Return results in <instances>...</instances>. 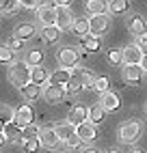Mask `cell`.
<instances>
[{
  "instance_id": "6da1fadb",
  "label": "cell",
  "mask_w": 147,
  "mask_h": 153,
  "mask_svg": "<svg viewBox=\"0 0 147 153\" xmlns=\"http://www.w3.org/2000/svg\"><path fill=\"white\" fill-rule=\"evenodd\" d=\"M11 80L22 88L28 82H33V67H30L26 60H17V63L11 65Z\"/></svg>"
},
{
  "instance_id": "7a4b0ae2",
  "label": "cell",
  "mask_w": 147,
  "mask_h": 153,
  "mask_svg": "<svg viewBox=\"0 0 147 153\" xmlns=\"http://www.w3.org/2000/svg\"><path fill=\"white\" fill-rule=\"evenodd\" d=\"M141 138V123L139 121H125L119 129V140L121 145H134Z\"/></svg>"
},
{
  "instance_id": "3957f363",
  "label": "cell",
  "mask_w": 147,
  "mask_h": 153,
  "mask_svg": "<svg viewBox=\"0 0 147 153\" xmlns=\"http://www.w3.org/2000/svg\"><path fill=\"white\" fill-rule=\"evenodd\" d=\"M37 17L44 26H56V4H46L41 2L37 7Z\"/></svg>"
},
{
  "instance_id": "277c9868",
  "label": "cell",
  "mask_w": 147,
  "mask_h": 153,
  "mask_svg": "<svg viewBox=\"0 0 147 153\" xmlns=\"http://www.w3.org/2000/svg\"><path fill=\"white\" fill-rule=\"evenodd\" d=\"M56 58H58V65L65 67V69H71L78 65L80 60V52H76L74 48H63L61 52H56Z\"/></svg>"
},
{
  "instance_id": "5b68a950",
  "label": "cell",
  "mask_w": 147,
  "mask_h": 153,
  "mask_svg": "<svg viewBox=\"0 0 147 153\" xmlns=\"http://www.w3.org/2000/svg\"><path fill=\"white\" fill-rule=\"evenodd\" d=\"M76 134L80 136L82 142H93L98 138V129H95V123L93 121H85V123L76 125Z\"/></svg>"
},
{
  "instance_id": "8992f818",
  "label": "cell",
  "mask_w": 147,
  "mask_h": 153,
  "mask_svg": "<svg viewBox=\"0 0 147 153\" xmlns=\"http://www.w3.org/2000/svg\"><path fill=\"white\" fill-rule=\"evenodd\" d=\"M65 86H61V84H48V86H44V97H46V101L48 104H58V101L65 97Z\"/></svg>"
},
{
  "instance_id": "52a82bcc",
  "label": "cell",
  "mask_w": 147,
  "mask_h": 153,
  "mask_svg": "<svg viewBox=\"0 0 147 153\" xmlns=\"http://www.w3.org/2000/svg\"><path fill=\"white\" fill-rule=\"evenodd\" d=\"M143 74H145V69L141 65H125L123 67V82H128V84H141Z\"/></svg>"
},
{
  "instance_id": "ba28073f",
  "label": "cell",
  "mask_w": 147,
  "mask_h": 153,
  "mask_svg": "<svg viewBox=\"0 0 147 153\" xmlns=\"http://www.w3.org/2000/svg\"><path fill=\"white\" fill-rule=\"evenodd\" d=\"M41 147H46V149H50V151H54L58 145H61V138H58V134H56V129H52V127H46V129H41Z\"/></svg>"
},
{
  "instance_id": "9c48e42d",
  "label": "cell",
  "mask_w": 147,
  "mask_h": 153,
  "mask_svg": "<svg viewBox=\"0 0 147 153\" xmlns=\"http://www.w3.org/2000/svg\"><path fill=\"white\" fill-rule=\"evenodd\" d=\"M143 56H145V52H143L139 45L123 48V63L125 65H141L143 63Z\"/></svg>"
},
{
  "instance_id": "30bf717a",
  "label": "cell",
  "mask_w": 147,
  "mask_h": 153,
  "mask_svg": "<svg viewBox=\"0 0 147 153\" xmlns=\"http://www.w3.org/2000/svg\"><path fill=\"white\" fill-rule=\"evenodd\" d=\"M2 131L9 136V142H20V140L24 142V127L20 125V123H15V121L4 123V125H2Z\"/></svg>"
},
{
  "instance_id": "8fae6325",
  "label": "cell",
  "mask_w": 147,
  "mask_h": 153,
  "mask_svg": "<svg viewBox=\"0 0 147 153\" xmlns=\"http://www.w3.org/2000/svg\"><path fill=\"white\" fill-rule=\"evenodd\" d=\"M71 24H74V17H71L69 7L67 4H58L56 7V26L61 30H65V28H71Z\"/></svg>"
},
{
  "instance_id": "7c38bea8",
  "label": "cell",
  "mask_w": 147,
  "mask_h": 153,
  "mask_svg": "<svg viewBox=\"0 0 147 153\" xmlns=\"http://www.w3.org/2000/svg\"><path fill=\"white\" fill-rule=\"evenodd\" d=\"M35 121V110L30 108L28 104H24V106H20L17 110H15V123H20L22 127H26V125H30Z\"/></svg>"
},
{
  "instance_id": "4fadbf2b",
  "label": "cell",
  "mask_w": 147,
  "mask_h": 153,
  "mask_svg": "<svg viewBox=\"0 0 147 153\" xmlns=\"http://www.w3.org/2000/svg\"><path fill=\"white\" fill-rule=\"evenodd\" d=\"M71 33L76 35V37H89L91 35V19L89 17H78L76 22L71 24Z\"/></svg>"
},
{
  "instance_id": "5bb4252c",
  "label": "cell",
  "mask_w": 147,
  "mask_h": 153,
  "mask_svg": "<svg viewBox=\"0 0 147 153\" xmlns=\"http://www.w3.org/2000/svg\"><path fill=\"white\" fill-rule=\"evenodd\" d=\"M110 17L108 15H93L91 17V35H102L104 30H108Z\"/></svg>"
},
{
  "instance_id": "9a60e30c",
  "label": "cell",
  "mask_w": 147,
  "mask_h": 153,
  "mask_svg": "<svg viewBox=\"0 0 147 153\" xmlns=\"http://www.w3.org/2000/svg\"><path fill=\"white\" fill-rule=\"evenodd\" d=\"M87 11L91 15H108L110 4L106 0H87Z\"/></svg>"
},
{
  "instance_id": "2e32d148",
  "label": "cell",
  "mask_w": 147,
  "mask_h": 153,
  "mask_svg": "<svg viewBox=\"0 0 147 153\" xmlns=\"http://www.w3.org/2000/svg\"><path fill=\"white\" fill-rule=\"evenodd\" d=\"M100 104L106 108V112H115V110H119V95L117 93H112V91H106V93H102V101Z\"/></svg>"
},
{
  "instance_id": "e0dca14e",
  "label": "cell",
  "mask_w": 147,
  "mask_h": 153,
  "mask_svg": "<svg viewBox=\"0 0 147 153\" xmlns=\"http://www.w3.org/2000/svg\"><path fill=\"white\" fill-rule=\"evenodd\" d=\"M87 119H89V108H85V106H74L69 110V117H67V121H71L74 125L85 123Z\"/></svg>"
},
{
  "instance_id": "ac0fdd59",
  "label": "cell",
  "mask_w": 147,
  "mask_h": 153,
  "mask_svg": "<svg viewBox=\"0 0 147 153\" xmlns=\"http://www.w3.org/2000/svg\"><path fill=\"white\" fill-rule=\"evenodd\" d=\"M44 84H37V82H28L26 86H22V95L28 99V101H37L41 95H44Z\"/></svg>"
},
{
  "instance_id": "d6986e66",
  "label": "cell",
  "mask_w": 147,
  "mask_h": 153,
  "mask_svg": "<svg viewBox=\"0 0 147 153\" xmlns=\"http://www.w3.org/2000/svg\"><path fill=\"white\" fill-rule=\"evenodd\" d=\"M74 78V74L69 69H65V67H61V69H56L54 74L50 76V82L52 84H61V86H67V82Z\"/></svg>"
},
{
  "instance_id": "ffe728a7",
  "label": "cell",
  "mask_w": 147,
  "mask_h": 153,
  "mask_svg": "<svg viewBox=\"0 0 147 153\" xmlns=\"http://www.w3.org/2000/svg\"><path fill=\"white\" fill-rule=\"evenodd\" d=\"M35 35H37V28L33 24H20L15 28V33H13V37L22 39V41H28V39H33Z\"/></svg>"
},
{
  "instance_id": "44dd1931",
  "label": "cell",
  "mask_w": 147,
  "mask_h": 153,
  "mask_svg": "<svg viewBox=\"0 0 147 153\" xmlns=\"http://www.w3.org/2000/svg\"><path fill=\"white\" fill-rule=\"evenodd\" d=\"M128 28H130V33H132V35H136V37L147 35V24H145V19H143V17H139V15H134V17L130 19Z\"/></svg>"
},
{
  "instance_id": "7402d4cb",
  "label": "cell",
  "mask_w": 147,
  "mask_h": 153,
  "mask_svg": "<svg viewBox=\"0 0 147 153\" xmlns=\"http://www.w3.org/2000/svg\"><path fill=\"white\" fill-rule=\"evenodd\" d=\"M56 129V134H58V138L63 140V142H67L74 134H76V125L71 123V121H67V123H61V125H56L54 127Z\"/></svg>"
},
{
  "instance_id": "603a6c76",
  "label": "cell",
  "mask_w": 147,
  "mask_h": 153,
  "mask_svg": "<svg viewBox=\"0 0 147 153\" xmlns=\"http://www.w3.org/2000/svg\"><path fill=\"white\" fill-rule=\"evenodd\" d=\"M61 37V28L58 26H44L41 28V39L46 43H56Z\"/></svg>"
},
{
  "instance_id": "cb8c5ba5",
  "label": "cell",
  "mask_w": 147,
  "mask_h": 153,
  "mask_svg": "<svg viewBox=\"0 0 147 153\" xmlns=\"http://www.w3.org/2000/svg\"><path fill=\"white\" fill-rule=\"evenodd\" d=\"M82 41V50H85V52H98L100 50V37L98 35H89V37H82L80 39Z\"/></svg>"
},
{
  "instance_id": "d4e9b609",
  "label": "cell",
  "mask_w": 147,
  "mask_h": 153,
  "mask_svg": "<svg viewBox=\"0 0 147 153\" xmlns=\"http://www.w3.org/2000/svg\"><path fill=\"white\" fill-rule=\"evenodd\" d=\"M104 117H106V108H104L102 104H100V106H91V108H89V119H91L95 125H100V123H102Z\"/></svg>"
},
{
  "instance_id": "484cf974",
  "label": "cell",
  "mask_w": 147,
  "mask_h": 153,
  "mask_svg": "<svg viewBox=\"0 0 147 153\" xmlns=\"http://www.w3.org/2000/svg\"><path fill=\"white\" fill-rule=\"evenodd\" d=\"M106 60L110 65H115V67H119L121 63H123V50H117V48H110L108 52H106Z\"/></svg>"
},
{
  "instance_id": "4316f807",
  "label": "cell",
  "mask_w": 147,
  "mask_h": 153,
  "mask_svg": "<svg viewBox=\"0 0 147 153\" xmlns=\"http://www.w3.org/2000/svg\"><path fill=\"white\" fill-rule=\"evenodd\" d=\"M76 76L80 78V82L85 84V88H93V82H95V78H93V74L89 69H78Z\"/></svg>"
},
{
  "instance_id": "83f0119b",
  "label": "cell",
  "mask_w": 147,
  "mask_h": 153,
  "mask_svg": "<svg viewBox=\"0 0 147 153\" xmlns=\"http://www.w3.org/2000/svg\"><path fill=\"white\" fill-rule=\"evenodd\" d=\"M48 80H50V76L46 74V69L41 67V65L33 67V82H37V84H46Z\"/></svg>"
},
{
  "instance_id": "f1b7e54d",
  "label": "cell",
  "mask_w": 147,
  "mask_h": 153,
  "mask_svg": "<svg viewBox=\"0 0 147 153\" xmlns=\"http://www.w3.org/2000/svg\"><path fill=\"white\" fill-rule=\"evenodd\" d=\"M26 63H28L30 67L41 65V63H44V52H41V50H30L28 56H26Z\"/></svg>"
},
{
  "instance_id": "f546056e",
  "label": "cell",
  "mask_w": 147,
  "mask_h": 153,
  "mask_svg": "<svg viewBox=\"0 0 147 153\" xmlns=\"http://www.w3.org/2000/svg\"><path fill=\"white\" fill-rule=\"evenodd\" d=\"M130 9V0H110V13H125Z\"/></svg>"
},
{
  "instance_id": "4dcf8cb0",
  "label": "cell",
  "mask_w": 147,
  "mask_h": 153,
  "mask_svg": "<svg viewBox=\"0 0 147 153\" xmlns=\"http://www.w3.org/2000/svg\"><path fill=\"white\" fill-rule=\"evenodd\" d=\"M22 145H24V151L26 153H37L41 149V138H26Z\"/></svg>"
},
{
  "instance_id": "1f68e13d",
  "label": "cell",
  "mask_w": 147,
  "mask_h": 153,
  "mask_svg": "<svg viewBox=\"0 0 147 153\" xmlns=\"http://www.w3.org/2000/svg\"><path fill=\"white\" fill-rule=\"evenodd\" d=\"M108 86H110V80L106 76H100V78H95V82H93V91H98V93H106Z\"/></svg>"
},
{
  "instance_id": "d6a6232c",
  "label": "cell",
  "mask_w": 147,
  "mask_h": 153,
  "mask_svg": "<svg viewBox=\"0 0 147 153\" xmlns=\"http://www.w3.org/2000/svg\"><path fill=\"white\" fill-rule=\"evenodd\" d=\"M82 88H85V84L80 82V78H78V76H74V78L69 80V82H67V86H65L67 93H80Z\"/></svg>"
},
{
  "instance_id": "836d02e7",
  "label": "cell",
  "mask_w": 147,
  "mask_h": 153,
  "mask_svg": "<svg viewBox=\"0 0 147 153\" xmlns=\"http://www.w3.org/2000/svg\"><path fill=\"white\" fill-rule=\"evenodd\" d=\"M17 7H20V0H2L0 2V11L7 15V13H13Z\"/></svg>"
},
{
  "instance_id": "e575fe53",
  "label": "cell",
  "mask_w": 147,
  "mask_h": 153,
  "mask_svg": "<svg viewBox=\"0 0 147 153\" xmlns=\"http://www.w3.org/2000/svg\"><path fill=\"white\" fill-rule=\"evenodd\" d=\"M11 60H13V50L9 45H2L0 48V63L7 65V63H11Z\"/></svg>"
},
{
  "instance_id": "d590c367",
  "label": "cell",
  "mask_w": 147,
  "mask_h": 153,
  "mask_svg": "<svg viewBox=\"0 0 147 153\" xmlns=\"http://www.w3.org/2000/svg\"><path fill=\"white\" fill-rule=\"evenodd\" d=\"M39 136H41V129H39L35 123H30V125L24 127V140H26V138H39Z\"/></svg>"
},
{
  "instance_id": "8d00e7d4",
  "label": "cell",
  "mask_w": 147,
  "mask_h": 153,
  "mask_svg": "<svg viewBox=\"0 0 147 153\" xmlns=\"http://www.w3.org/2000/svg\"><path fill=\"white\" fill-rule=\"evenodd\" d=\"M9 121H15V112L9 106H4L2 108V123H9Z\"/></svg>"
},
{
  "instance_id": "74e56055",
  "label": "cell",
  "mask_w": 147,
  "mask_h": 153,
  "mask_svg": "<svg viewBox=\"0 0 147 153\" xmlns=\"http://www.w3.org/2000/svg\"><path fill=\"white\" fill-rule=\"evenodd\" d=\"M65 145H67L69 149H78V147L82 145V140H80V136H78V134H74V136H71V138L65 142Z\"/></svg>"
},
{
  "instance_id": "f35d334b",
  "label": "cell",
  "mask_w": 147,
  "mask_h": 153,
  "mask_svg": "<svg viewBox=\"0 0 147 153\" xmlns=\"http://www.w3.org/2000/svg\"><path fill=\"white\" fill-rule=\"evenodd\" d=\"M9 48H11V50H20V48H24V41L17 39V37H13L11 41H9Z\"/></svg>"
},
{
  "instance_id": "ab89813d",
  "label": "cell",
  "mask_w": 147,
  "mask_h": 153,
  "mask_svg": "<svg viewBox=\"0 0 147 153\" xmlns=\"http://www.w3.org/2000/svg\"><path fill=\"white\" fill-rule=\"evenodd\" d=\"M20 4H24V9H37L39 0H20Z\"/></svg>"
},
{
  "instance_id": "60d3db41",
  "label": "cell",
  "mask_w": 147,
  "mask_h": 153,
  "mask_svg": "<svg viewBox=\"0 0 147 153\" xmlns=\"http://www.w3.org/2000/svg\"><path fill=\"white\" fill-rule=\"evenodd\" d=\"M136 45H139L143 52L147 54V35H141V37H139V41H136Z\"/></svg>"
},
{
  "instance_id": "b9f144b4",
  "label": "cell",
  "mask_w": 147,
  "mask_h": 153,
  "mask_svg": "<svg viewBox=\"0 0 147 153\" xmlns=\"http://www.w3.org/2000/svg\"><path fill=\"white\" fill-rule=\"evenodd\" d=\"M69 2H71V0H54L56 7H58V4H69Z\"/></svg>"
},
{
  "instance_id": "7bdbcfd3",
  "label": "cell",
  "mask_w": 147,
  "mask_h": 153,
  "mask_svg": "<svg viewBox=\"0 0 147 153\" xmlns=\"http://www.w3.org/2000/svg\"><path fill=\"white\" fill-rule=\"evenodd\" d=\"M141 67H143V69H145V74H147V54H145V56H143V63H141Z\"/></svg>"
},
{
  "instance_id": "ee69618b",
  "label": "cell",
  "mask_w": 147,
  "mask_h": 153,
  "mask_svg": "<svg viewBox=\"0 0 147 153\" xmlns=\"http://www.w3.org/2000/svg\"><path fill=\"white\" fill-rule=\"evenodd\" d=\"M85 153H100V151H98V149H87Z\"/></svg>"
},
{
  "instance_id": "f6af8a7d",
  "label": "cell",
  "mask_w": 147,
  "mask_h": 153,
  "mask_svg": "<svg viewBox=\"0 0 147 153\" xmlns=\"http://www.w3.org/2000/svg\"><path fill=\"white\" fill-rule=\"evenodd\" d=\"M132 153H143V151H141V149H134V151H132Z\"/></svg>"
},
{
  "instance_id": "bcb514c9",
  "label": "cell",
  "mask_w": 147,
  "mask_h": 153,
  "mask_svg": "<svg viewBox=\"0 0 147 153\" xmlns=\"http://www.w3.org/2000/svg\"><path fill=\"white\" fill-rule=\"evenodd\" d=\"M108 153H119V151H115V149H112V151H108Z\"/></svg>"
}]
</instances>
